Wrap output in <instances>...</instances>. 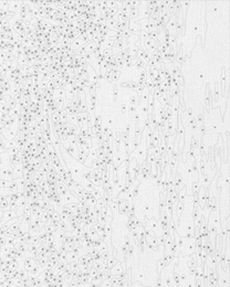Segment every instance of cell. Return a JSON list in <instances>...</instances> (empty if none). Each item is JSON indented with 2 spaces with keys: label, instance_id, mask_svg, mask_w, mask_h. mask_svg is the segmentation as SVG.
Listing matches in <instances>:
<instances>
[{
  "label": "cell",
  "instance_id": "6da1fadb",
  "mask_svg": "<svg viewBox=\"0 0 230 287\" xmlns=\"http://www.w3.org/2000/svg\"><path fill=\"white\" fill-rule=\"evenodd\" d=\"M145 227L147 228V229L151 230V231L153 232L156 236H159V235L163 234V232H161V224H159V222H158L157 219L145 218Z\"/></svg>",
  "mask_w": 230,
  "mask_h": 287
},
{
  "label": "cell",
  "instance_id": "3957f363",
  "mask_svg": "<svg viewBox=\"0 0 230 287\" xmlns=\"http://www.w3.org/2000/svg\"><path fill=\"white\" fill-rule=\"evenodd\" d=\"M132 286L133 287H152V286H145V285H143L140 282H134V283H132Z\"/></svg>",
  "mask_w": 230,
  "mask_h": 287
},
{
  "label": "cell",
  "instance_id": "7a4b0ae2",
  "mask_svg": "<svg viewBox=\"0 0 230 287\" xmlns=\"http://www.w3.org/2000/svg\"><path fill=\"white\" fill-rule=\"evenodd\" d=\"M138 24L140 27V30H144L146 32H149V20L148 19H140L138 20Z\"/></svg>",
  "mask_w": 230,
  "mask_h": 287
}]
</instances>
